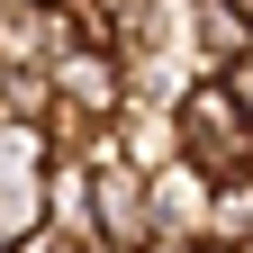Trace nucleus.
<instances>
[{"label": "nucleus", "instance_id": "obj_1", "mask_svg": "<svg viewBox=\"0 0 253 253\" xmlns=\"http://www.w3.org/2000/svg\"><path fill=\"white\" fill-rule=\"evenodd\" d=\"M172 136H181V154H190L208 181L253 163V118L226 100V82H217V73H190V82H181V100H172Z\"/></svg>", "mask_w": 253, "mask_h": 253}, {"label": "nucleus", "instance_id": "obj_2", "mask_svg": "<svg viewBox=\"0 0 253 253\" xmlns=\"http://www.w3.org/2000/svg\"><path fill=\"white\" fill-rule=\"evenodd\" d=\"M90 244H145L154 253V226H145V172L126 154H90Z\"/></svg>", "mask_w": 253, "mask_h": 253}, {"label": "nucleus", "instance_id": "obj_3", "mask_svg": "<svg viewBox=\"0 0 253 253\" xmlns=\"http://www.w3.org/2000/svg\"><path fill=\"white\" fill-rule=\"evenodd\" d=\"M208 172L190 163V154H172V163H154L145 172V226H154V253L163 244H199V226H208Z\"/></svg>", "mask_w": 253, "mask_h": 253}, {"label": "nucleus", "instance_id": "obj_4", "mask_svg": "<svg viewBox=\"0 0 253 253\" xmlns=\"http://www.w3.org/2000/svg\"><path fill=\"white\" fill-rule=\"evenodd\" d=\"M45 82H54V100H73V109H90V118H118V109H126V63H118V45L73 37V45L45 63Z\"/></svg>", "mask_w": 253, "mask_h": 253}, {"label": "nucleus", "instance_id": "obj_5", "mask_svg": "<svg viewBox=\"0 0 253 253\" xmlns=\"http://www.w3.org/2000/svg\"><path fill=\"white\" fill-rule=\"evenodd\" d=\"M244 45H253V18L235 9V0H190V9H181V54H190V73H226Z\"/></svg>", "mask_w": 253, "mask_h": 253}, {"label": "nucleus", "instance_id": "obj_6", "mask_svg": "<svg viewBox=\"0 0 253 253\" xmlns=\"http://www.w3.org/2000/svg\"><path fill=\"white\" fill-rule=\"evenodd\" d=\"M63 45H73L63 0H0V63H54Z\"/></svg>", "mask_w": 253, "mask_h": 253}, {"label": "nucleus", "instance_id": "obj_7", "mask_svg": "<svg viewBox=\"0 0 253 253\" xmlns=\"http://www.w3.org/2000/svg\"><path fill=\"white\" fill-rule=\"evenodd\" d=\"M109 154H126L136 172L172 163V154H181V136H172V100H126V109L109 118Z\"/></svg>", "mask_w": 253, "mask_h": 253}, {"label": "nucleus", "instance_id": "obj_8", "mask_svg": "<svg viewBox=\"0 0 253 253\" xmlns=\"http://www.w3.org/2000/svg\"><path fill=\"white\" fill-rule=\"evenodd\" d=\"M37 217L63 226L73 244H90V163H45L37 172Z\"/></svg>", "mask_w": 253, "mask_h": 253}, {"label": "nucleus", "instance_id": "obj_9", "mask_svg": "<svg viewBox=\"0 0 253 253\" xmlns=\"http://www.w3.org/2000/svg\"><path fill=\"white\" fill-rule=\"evenodd\" d=\"M37 136H45V163H90V154L109 145V118H90V109H73V100H45Z\"/></svg>", "mask_w": 253, "mask_h": 253}, {"label": "nucleus", "instance_id": "obj_10", "mask_svg": "<svg viewBox=\"0 0 253 253\" xmlns=\"http://www.w3.org/2000/svg\"><path fill=\"white\" fill-rule=\"evenodd\" d=\"M45 100H54L45 63H0V126H37Z\"/></svg>", "mask_w": 253, "mask_h": 253}, {"label": "nucleus", "instance_id": "obj_11", "mask_svg": "<svg viewBox=\"0 0 253 253\" xmlns=\"http://www.w3.org/2000/svg\"><path fill=\"white\" fill-rule=\"evenodd\" d=\"M9 253H82V244L63 235V226H45V217H37V226H18V235H9Z\"/></svg>", "mask_w": 253, "mask_h": 253}, {"label": "nucleus", "instance_id": "obj_12", "mask_svg": "<svg viewBox=\"0 0 253 253\" xmlns=\"http://www.w3.org/2000/svg\"><path fill=\"white\" fill-rule=\"evenodd\" d=\"M217 82H226V100H235V109L253 118V45H244V54H235V63H226V73H217Z\"/></svg>", "mask_w": 253, "mask_h": 253}, {"label": "nucleus", "instance_id": "obj_13", "mask_svg": "<svg viewBox=\"0 0 253 253\" xmlns=\"http://www.w3.org/2000/svg\"><path fill=\"white\" fill-rule=\"evenodd\" d=\"M82 253H145V244H82Z\"/></svg>", "mask_w": 253, "mask_h": 253}, {"label": "nucleus", "instance_id": "obj_14", "mask_svg": "<svg viewBox=\"0 0 253 253\" xmlns=\"http://www.w3.org/2000/svg\"><path fill=\"white\" fill-rule=\"evenodd\" d=\"M226 253H253V235H244V244H226Z\"/></svg>", "mask_w": 253, "mask_h": 253}, {"label": "nucleus", "instance_id": "obj_15", "mask_svg": "<svg viewBox=\"0 0 253 253\" xmlns=\"http://www.w3.org/2000/svg\"><path fill=\"white\" fill-rule=\"evenodd\" d=\"M0 253H9V226H0Z\"/></svg>", "mask_w": 253, "mask_h": 253}, {"label": "nucleus", "instance_id": "obj_16", "mask_svg": "<svg viewBox=\"0 0 253 253\" xmlns=\"http://www.w3.org/2000/svg\"><path fill=\"white\" fill-rule=\"evenodd\" d=\"M235 9H244V18H253V0H235Z\"/></svg>", "mask_w": 253, "mask_h": 253}, {"label": "nucleus", "instance_id": "obj_17", "mask_svg": "<svg viewBox=\"0 0 253 253\" xmlns=\"http://www.w3.org/2000/svg\"><path fill=\"white\" fill-rule=\"evenodd\" d=\"M172 9H190V0H172Z\"/></svg>", "mask_w": 253, "mask_h": 253}]
</instances>
